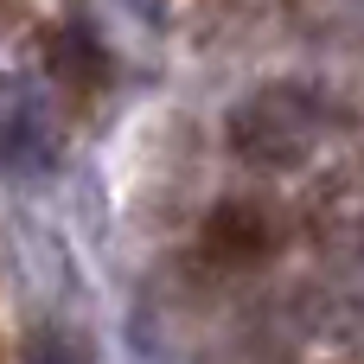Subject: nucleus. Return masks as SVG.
Returning <instances> with one entry per match:
<instances>
[{
    "instance_id": "f257e3e1",
    "label": "nucleus",
    "mask_w": 364,
    "mask_h": 364,
    "mask_svg": "<svg viewBox=\"0 0 364 364\" xmlns=\"http://www.w3.org/2000/svg\"><path fill=\"white\" fill-rule=\"evenodd\" d=\"M224 141L250 173H294L320 141V102L301 83H262L224 115Z\"/></svg>"
},
{
    "instance_id": "f03ea898",
    "label": "nucleus",
    "mask_w": 364,
    "mask_h": 364,
    "mask_svg": "<svg viewBox=\"0 0 364 364\" xmlns=\"http://www.w3.org/2000/svg\"><path fill=\"white\" fill-rule=\"evenodd\" d=\"M64 160L58 102L38 77L6 70L0 77V179L6 186H45Z\"/></svg>"
},
{
    "instance_id": "39448f33",
    "label": "nucleus",
    "mask_w": 364,
    "mask_h": 364,
    "mask_svg": "<svg viewBox=\"0 0 364 364\" xmlns=\"http://www.w3.org/2000/svg\"><path fill=\"white\" fill-rule=\"evenodd\" d=\"M26 364H90V358H83V339H70L58 326H38L26 339Z\"/></svg>"
},
{
    "instance_id": "20e7f679",
    "label": "nucleus",
    "mask_w": 364,
    "mask_h": 364,
    "mask_svg": "<svg viewBox=\"0 0 364 364\" xmlns=\"http://www.w3.org/2000/svg\"><path fill=\"white\" fill-rule=\"evenodd\" d=\"M198 250H205V262L243 275V269H262V262L282 256V224L262 198H224V205H211V218L198 230Z\"/></svg>"
},
{
    "instance_id": "7ed1b4c3",
    "label": "nucleus",
    "mask_w": 364,
    "mask_h": 364,
    "mask_svg": "<svg viewBox=\"0 0 364 364\" xmlns=\"http://www.w3.org/2000/svg\"><path fill=\"white\" fill-rule=\"evenodd\" d=\"M45 83L70 102V109H90L115 90V51L102 45L96 26L83 19H64L45 32Z\"/></svg>"
}]
</instances>
